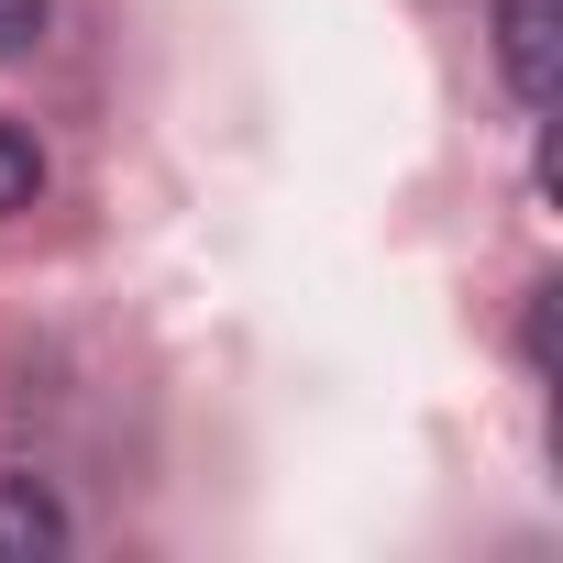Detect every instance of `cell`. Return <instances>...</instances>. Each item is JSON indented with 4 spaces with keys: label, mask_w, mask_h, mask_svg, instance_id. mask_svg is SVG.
<instances>
[{
    "label": "cell",
    "mask_w": 563,
    "mask_h": 563,
    "mask_svg": "<svg viewBox=\"0 0 563 563\" xmlns=\"http://www.w3.org/2000/svg\"><path fill=\"white\" fill-rule=\"evenodd\" d=\"M56 34V0H0V56H34Z\"/></svg>",
    "instance_id": "277c9868"
},
{
    "label": "cell",
    "mask_w": 563,
    "mask_h": 563,
    "mask_svg": "<svg viewBox=\"0 0 563 563\" xmlns=\"http://www.w3.org/2000/svg\"><path fill=\"white\" fill-rule=\"evenodd\" d=\"M497 78L519 111H552V0H497Z\"/></svg>",
    "instance_id": "7a4b0ae2"
},
{
    "label": "cell",
    "mask_w": 563,
    "mask_h": 563,
    "mask_svg": "<svg viewBox=\"0 0 563 563\" xmlns=\"http://www.w3.org/2000/svg\"><path fill=\"white\" fill-rule=\"evenodd\" d=\"M519 354H530V376H552V288H530V332H519Z\"/></svg>",
    "instance_id": "5b68a950"
},
{
    "label": "cell",
    "mask_w": 563,
    "mask_h": 563,
    "mask_svg": "<svg viewBox=\"0 0 563 563\" xmlns=\"http://www.w3.org/2000/svg\"><path fill=\"white\" fill-rule=\"evenodd\" d=\"M34 199H45V144H34L23 122H0V221L34 210Z\"/></svg>",
    "instance_id": "3957f363"
},
{
    "label": "cell",
    "mask_w": 563,
    "mask_h": 563,
    "mask_svg": "<svg viewBox=\"0 0 563 563\" xmlns=\"http://www.w3.org/2000/svg\"><path fill=\"white\" fill-rule=\"evenodd\" d=\"M67 541H78V519L45 475H0V563H56Z\"/></svg>",
    "instance_id": "6da1fadb"
}]
</instances>
